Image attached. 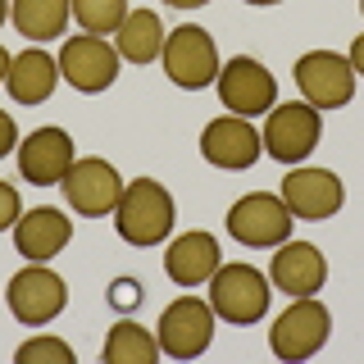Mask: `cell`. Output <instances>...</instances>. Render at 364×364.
I'll return each mask as SVG.
<instances>
[{
    "label": "cell",
    "instance_id": "21",
    "mask_svg": "<svg viewBox=\"0 0 364 364\" xmlns=\"http://www.w3.org/2000/svg\"><path fill=\"white\" fill-rule=\"evenodd\" d=\"M68 0H9V23L18 28V37L28 41H55L68 28Z\"/></svg>",
    "mask_w": 364,
    "mask_h": 364
},
{
    "label": "cell",
    "instance_id": "5",
    "mask_svg": "<svg viewBox=\"0 0 364 364\" xmlns=\"http://www.w3.org/2000/svg\"><path fill=\"white\" fill-rule=\"evenodd\" d=\"M164 73L168 82L182 91H205L219 82V50H214V37L196 23H182L164 37Z\"/></svg>",
    "mask_w": 364,
    "mask_h": 364
},
{
    "label": "cell",
    "instance_id": "19",
    "mask_svg": "<svg viewBox=\"0 0 364 364\" xmlns=\"http://www.w3.org/2000/svg\"><path fill=\"white\" fill-rule=\"evenodd\" d=\"M55 82H60V60L41 50V46H28L9 60V73H5V87L18 105H41V100L55 96Z\"/></svg>",
    "mask_w": 364,
    "mask_h": 364
},
{
    "label": "cell",
    "instance_id": "14",
    "mask_svg": "<svg viewBox=\"0 0 364 364\" xmlns=\"http://www.w3.org/2000/svg\"><path fill=\"white\" fill-rule=\"evenodd\" d=\"M282 200H287V210L296 219L305 223H323L333 219L341 210V200H346V187H341V178L333 168H291L287 178H282Z\"/></svg>",
    "mask_w": 364,
    "mask_h": 364
},
{
    "label": "cell",
    "instance_id": "23",
    "mask_svg": "<svg viewBox=\"0 0 364 364\" xmlns=\"http://www.w3.org/2000/svg\"><path fill=\"white\" fill-rule=\"evenodd\" d=\"M68 9H73L77 28L91 32V37H109L128 18V0H68Z\"/></svg>",
    "mask_w": 364,
    "mask_h": 364
},
{
    "label": "cell",
    "instance_id": "13",
    "mask_svg": "<svg viewBox=\"0 0 364 364\" xmlns=\"http://www.w3.org/2000/svg\"><path fill=\"white\" fill-rule=\"evenodd\" d=\"M200 155L205 164L223 168V173H242L250 168L259 155H264V141L250 128V119H237V114H223V119H210L200 132Z\"/></svg>",
    "mask_w": 364,
    "mask_h": 364
},
{
    "label": "cell",
    "instance_id": "6",
    "mask_svg": "<svg viewBox=\"0 0 364 364\" xmlns=\"http://www.w3.org/2000/svg\"><path fill=\"white\" fill-rule=\"evenodd\" d=\"M159 355L168 360H196L214 341V305L200 296H178L164 314H159Z\"/></svg>",
    "mask_w": 364,
    "mask_h": 364
},
{
    "label": "cell",
    "instance_id": "24",
    "mask_svg": "<svg viewBox=\"0 0 364 364\" xmlns=\"http://www.w3.org/2000/svg\"><path fill=\"white\" fill-rule=\"evenodd\" d=\"M14 360L18 364H73V346L60 337H32V341H23V346L14 350Z\"/></svg>",
    "mask_w": 364,
    "mask_h": 364
},
{
    "label": "cell",
    "instance_id": "17",
    "mask_svg": "<svg viewBox=\"0 0 364 364\" xmlns=\"http://www.w3.org/2000/svg\"><path fill=\"white\" fill-rule=\"evenodd\" d=\"M223 264V250H219V237L214 232H182L168 242L164 250V273L173 287H200L210 282V273Z\"/></svg>",
    "mask_w": 364,
    "mask_h": 364
},
{
    "label": "cell",
    "instance_id": "1",
    "mask_svg": "<svg viewBox=\"0 0 364 364\" xmlns=\"http://www.w3.org/2000/svg\"><path fill=\"white\" fill-rule=\"evenodd\" d=\"M173 196L164 182L155 178H136L123 187L119 205H114V232L128 246H159L173 232Z\"/></svg>",
    "mask_w": 364,
    "mask_h": 364
},
{
    "label": "cell",
    "instance_id": "26",
    "mask_svg": "<svg viewBox=\"0 0 364 364\" xmlns=\"http://www.w3.org/2000/svg\"><path fill=\"white\" fill-rule=\"evenodd\" d=\"M9 151H18V123H14V114L0 109V159H5Z\"/></svg>",
    "mask_w": 364,
    "mask_h": 364
},
{
    "label": "cell",
    "instance_id": "28",
    "mask_svg": "<svg viewBox=\"0 0 364 364\" xmlns=\"http://www.w3.org/2000/svg\"><path fill=\"white\" fill-rule=\"evenodd\" d=\"M132 291H136V287H132V282H128V278H123V282H119V287H114V305H132V301H136V296H132Z\"/></svg>",
    "mask_w": 364,
    "mask_h": 364
},
{
    "label": "cell",
    "instance_id": "32",
    "mask_svg": "<svg viewBox=\"0 0 364 364\" xmlns=\"http://www.w3.org/2000/svg\"><path fill=\"white\" fill-rule=\"evenodd\" d=\"M246 5H282V0H246Z\"/></svg>",
    "mask_w": 364,
    "mask_h": 364
},
{
    "label": "cell",
    "instance_id": "12",
    "mask_svg": "<svg viewBox=\"0 0 364 364\" xmlns=\"http://www.w3.org/2000/svg\"><path fill=\"white\" fill-rule=\"evenodd\" d=\"M296 87H301V96L310 100L318 114L341 109L355 96V68L337 50H310V55L296 60Z\"/></svg>",
    "mask_w": 364,
    "mask_h": 364
},
{
    "label": "cell",
    "instance_id": "33",
    "mask_svg": "<svg viewBox=\"0 0 364 364\" xmlns=\"http://www.w3.org/2000/svg\"><path fill=\"white\" fill-rule=\"evenodd\" d=\"M360 14H364V0H360Z\"/></svg>",
    "mask_w": 364,
    "mask_h": 364
},
{
    "label": "cell",
    "instance_id": "16",
    "mask_svg": "<svg viewBox=\"0 0 364 364\" xmlns=\"http://www.w3.org/2000/svg\"><path fill=\"white\" fill-rule=\"evenodd\" d=\"M269 282L287 296H314V291H323V282H328V259L318 255L314 242H291L287 237V242L278 246V255H273V264H269Z\"/></svg>",
    "mask_w": 364,
    "mask_h": 364
},
{
    "label": "cell",
    "instance_id": "4",
    "mask_svg": "<svg viewBox=\"0 0 364 364\" xmlns=\"http://www.w3.org/2000/svg\"><path fill=\"white\" fill-rule=\"evenodd\" d=\"M328 333H333V314H328V305H318L314 296H296V301L273 318L269 328V346L278 360H310L318 350L328 346Z\"/></svg>",
    "mask_w": 364,
    "mask_h": 364
},
{
    "label": "cell",
    "instance_id": "11",
    "mask_svg": "<svg viewBox=\"0 0 364 364\" xmlns=\"http://www.w3.org/2000/svg\"><path fill=\"white\" fill-rule=\"evenodd\" d=\"M60 77L73 91H82V96H100V91L114 87V77H119V50L105 41V37H64L60 46Z\"/></svg>",
    "mask_w": 364,
    "mask_h": 364
},
{
    "label": "cell",
    "instance_id": "25",
    "mask_svg": "<svg viewBox=\"0 0 364 364\" xmlns=\"http://www.w3.org/2000/svg\"><path fill=\"white\" fill-rule=\"evenodd\" d=\"M18 214H23L18 187H9V182L0 178V232H5V228H14V223H18Z\"/></svg>",
    "mask_w": 364,
    "mask_h": 364
},
{
    "label": "cell",
    "instance_id": "7",
    "mask_svg": "<svg viewBox=\"0 0 364 364\" xmlns=\"http://www.w3.org/2000/svg\"><path fill=\"white\" fill-rule=\"evenodd\" d=\"M60 187H64V200L73 214H82V219H109L128 182L119 178V168L109 159L82 155V159H73V168L64 173Z\"/></svg>",
    "mask_w": 364,
    "mask_h": 364
},
{
    "label": "cell",
    "instance_id": "29",
    "mask_svg": "<svg viewBox=\"0 0 364 364\" xmlns=\"http://www.w3.org/2000/svg\"><path fill=\"white\" fill-rule=\"evenodd\" d=\"M164 5H173V9H200V5H210V0H164Z\"/></svg>",
    "mask_w": 364,
    "mask_h": 364
},
{
    "label": "cell",
    "instance_id": "15",
    "mask_svg": "<svg viewBox=\"0 0 364 364\" xmlns=\"http://www.w3.org/2000/svg\"><path fill=\"white\" fill-rule=\"evenodd\" d=\"M73 168V136L64 128H37L18 141V173L32 187H50L64 182V173Z\"/></svg>",
    "mask_w": 364,
    "mask_h": 364
},
{
    "label": "cell",
    "instance_id": "27",
    "mask_svg": "<svg viewBox=\"0 0 364 364\" xmlns=\"http://www.w3.org/2000/svg\"><path fill=\"white\" fill-rule=\"evenodd\" d=\"M346 60H350V68H355V77H360L364 73V32L350 41V55H346Z\"/></svg>",
    "mask_w": 364,
    "mask_h": 364
},
{
    "label": "cell",
    "instance_id": "9",
    "mask_svg": "<svg viewBox=\"0 0 364 364\" xmlns=\"http://www.w3.org/2000/svg\"><path fill=\"white\" fill-rule=\"evenodd\" d=\"M5 301H9V314H14L23 328H46L50 318L64 314L68 287H64V278H60L55 269L28 264V269H18L14 278H9Z\"/></svg>",
    "mask_w": 364,
    "mask_h": 364
},
{
    "label": "cell",
    "instance_id": "18",
    "mask_svg": "<svg viewBox=\"0 0 364 364\" xmlns=\"http://www.w3.org/2000/svg\"><path fill=\"white\" fill-rule=\"evenodd\" d=\"M68 237H73V223H68L60 210H50V205L18 214V223H14V250L28 259V264L55 259L68 246Z\"/></svg>",
    "mask_w": 364,
    "mask_h": 364
},
{
    "label": "cell",
    "instance_id": "10",
    "mask_svg": "<svg viewBox=\"0 0 364 364\" xmlns=\"http://www.w3.org/2000/svg\"><path fill=\"white\" fill-rule=\"evenodd\" d=\"M219 100L237 119H255L278 105V77L269 73L255 55H232L219 68Z\"/></svg>",
    "mask_w": 364,
    "mask_h": 364
},
{
    "label": "cell",
    "instance_id": "8",
    "mask_svg": "<svg viewBox=\"0 0 364 364\" xmlns=\"http://www.w3.org/2000/svg\"><path fill=\"white\" fill-rule=\"evenodd\" d=\"M318 132H323V119H318V109L310 100H287V105L269 109V123L259 132V141H264V151L278 164H301V159L314 155Z\"/></svg>",
    "mask_w": 364,
    "mask_h": 364
},
{
    "label": "cell",
    "instance_id": "20",
    "mask_svg": "<svg viewBox=\"0 0 364 364\" xmlns=\"http://www.w3.org/2000/svg\"><path fill=\"white\" fill-rule=\"evenodd\" d=\"M164 23H159L155 9H128V18L119 23V32H114V50H119V60L128 64H151L164 55Z\"/></svg>",
    "mask_w": 364,
    "mask_h": 364
},
{
    "label": "cell",
    "instance_id": "22",
    "mask_svg": "<svg viewBox=\"0 0 364 364\" xmlns=\"http://www.w3.org/2000/svg\"><path fill=\"white\" fill-rule=\"evenodd\" d=\"M100 360L105 364H155L159 360V337H151L141 323L123 318V323L109 328L105 346H100Z\"/></svg>",
    "mask_w": 364,
    "mask_h": 364
},
{
    "label": "cell",
    "instance_id": "3",
    "mask_svg": "<svg viewBox=\"0 0 364 364\" xmlns=\"http://www.w3.org/2000/svg\"><path fill=\"white\" fill-rule=\"evenodd\" d=\"M228 237L242 242L250 250H278L282 242L291 237V223L296 214L287 210V200L273 196V191H250L228 210Z\"/></svg>",
    "mask_w": 364,
    "mask_h": 364
},
{
    "label": "cell",
    "instance_id": "2",
    "mask_svg": "<svg viewBox=\"0 0 364 364\" xmlns=\"http://www.w3.org/2000/svg\"><path fill=\"white\" fill-rule=\"evenodd\" d=\"M269 278L259 273L255 264H219L210 273V305H214V318L232 328H250L269 314Z\"/></svg>",
    "mask_w": 364,
    "mask_h": 364
},
{
    "label": "cell",
    "instance_id": "31",
    "mask_svg": "<svg viewBox=\"0 0 364 364\" xmlns=\"http://www.w3.org/2000/svg\"><path fill=\"white\" fill-rule=\"evenodd\" d=\"M5 18H9V0H0V28H5Z\"/></svg>",
    "mask_w": 364,
    "mask_h": 364
},
{
    "label": "cell",
    "instance_id": "30",
    "mask_svg": "<svg viewBox=\"0 0 364 364\" xmlns=\"http://www.w3.org/2000/svg\"><path fill=\"white\" fill-rule=\"evenodd\" d=\"M9 60H14V55H9L5 46H0V82H5V73H9Z\"/></svg>",
    "mask_w": 364,
    "mask_h": 364
}]
</instances>
